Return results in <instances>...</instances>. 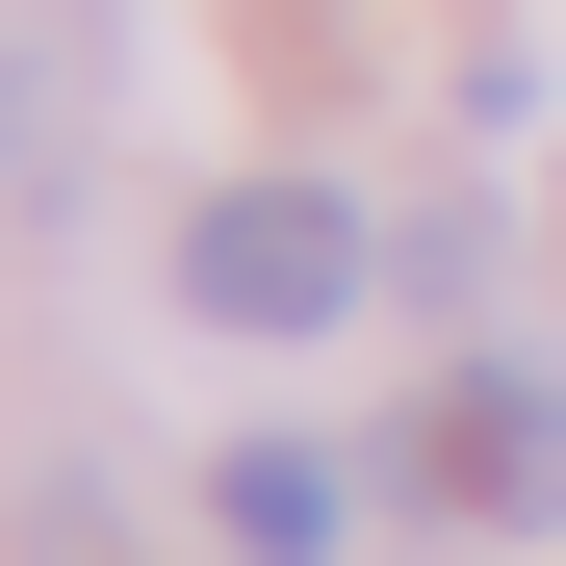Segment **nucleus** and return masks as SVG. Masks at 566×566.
Here are the masks:
<instances>
[{
	"label": "nucleus",
	"mask_w": 566,
	"mask_h": 566,
	"mask_svg": "<svg viewBox=\"0 0 566 566\" xmlns=\"http://www.w3.org/2000/svg\"><path fill=\"white\" fill-rule=\"evenodd\" d=\"M207 515H232L258 566H335V515H360V463H310V438H232V463H207Z\"/></svg>",
	"instance_id": "nucleus-3"
},
{
	"label": "nucleus",
	"mask_w": 566,
	"mask_h": 566,
	"mask_svg": "<svg viewBox=\"0 0 566 566\" xmlns=\"http://www.w3.org/2000/svg\"><path fill=\"white\" fill-rule=\"evenodd\" d=\"M412 490L490 515V541H541V515H566V360H463L438 438H412Z\"/></svg>",
	"instance_id": "nucleus-2"
},
{
	"label": "nucleus",
	"mask_w": 566,
	"mask_h": 566,
	"mask_svg": "<svg viewBox=\"0 0 566 566\" xmlns=\"http://www.w3.org/2000/svg\"><path fill=\"white\" fill-rule=\"evenodd\" d=\"M360 283H387V232L335 180H207V232H180V310H232V335H335Z\"/></svg>",
	"instance_id": "nucleus-1"
}]
</instances>
